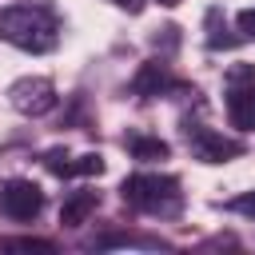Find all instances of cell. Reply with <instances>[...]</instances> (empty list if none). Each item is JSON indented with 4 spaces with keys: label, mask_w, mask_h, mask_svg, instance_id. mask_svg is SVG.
<instances>
[{
    "label": "cell",
    "mask_w": 255,
    "mask_h": 255,
    "mask_svg": "<svg viewBox=\"0 0 255 255\" xmlns=\"http://www.w3.org/2000/svg\"><path fill=\"white\" fill-rule=\"evenodd\" d=\"M223 80H227V84H251V80H255V64H231Z\"/></svg>",
    "instance_id": "16"
},
{
    "label": "cell",
    "mask_w": 255,
    "mask_h": 255,
    "mask_svg": "<svg viewBox=\"0 0 255 255\" xmlns=\"http://www.w3.org/2000/svg\"><path fill=\"white\" fill-rule=\"evenodd\" d=\"M223 32H227V24H219V8H211L207 12V48H231L235 36H223Z\"/></svg>",
    "instance_id": "12"
},
{
    "label": "cell",
    "mask_w": 255,
    "mask_h": 255,
    "mask_svg": "<svg viewBox=\"0 0 255 255\" xmlns=\"http://www.w3.org/2000/svg\"><path fill=\"white\" fill-rule=\"evenodd\" d=\"M0 211L16 223H28L44 211V191L32 183V179H8L0 187Z\"/></svg>",
    "instance_id": "5"
},
{
    "label": "cell",
    "mask_w": 255,
    "mask_h": 255,
    "mask_svg": "<svg viewBox=\"0 0 255 255\" xmlns=\"http://www.w3.org/2000/svg\"><path fill=\"white\" fill-rule=\"evenodd\" d=\"M96 247H167V243L151 239V235H104V239H96Z\"/></svg>",
    "instance_id": "10"
},
{
    "label": "cell",
    "mask_w": 255,
    "mask_h": 255,
    "mask_svg": "<svg viewBox=\"0 0 255 255\" xmlns=\"http://www.w3.org/2000/svg\"><path fill=\"white\" fill-rule=\"evenodd\" d=\"M0 40L20 52L44 56L60 44V20L44 4H8L0 12Z\"/></svg>",
    "instance_id": "1"
},
{
    "label": "cell",
    "mask_w": 255,
    "mask_h": 255,
    "mask_svg": "<svg viewBox=\"0 0 255 255\" xmlns=\"http://www.w3.org/2000/svg\"><path fill=\"white\" fill-rule=\"evenodd\" d=\"M175 32H179L175 24H167V28H159V36H155V48H159V44H163V48H175V44H179V36H175Z\"/></svg>",
    "instance_id": "18"
},
{
    "label": "cell",
    "mask_w": 255,
    "mask_h": 255,
    "mask_svg": "<svg viewBox=\"0 0 255 255\" xmlns=\"http://www.w3.org/2000/svg\"><path fill=\"white\" fill-rule=\"evenodd\" d=\"M0 251H44V255H52L56 243L52 239H36V235H20V239H0Z\"/></svg>",
    "instance_id": "11"
},
{
    "label": "cell",
    "mask_w": 255,
    "mask_h": 255,
    "mask_svg": "<svg viewBox=\"0 0 255 255\" xmlns=\"http://www.w3.org/2000/svg\"><path fill=\"white\" fill-rule=\"evenodd\" d=\"M104 171V155L100 151H88V155H76L68 163V175H100Z\"/></svg>",
    "instance_id": "13"
},
{
    "label": "cell",
    "mask_w": 255,
    "mask_h": 255,
    "mask_svg": "<svg viewBox=\"0 0 255 255\" xmlns=\"http://www.w3.org/2000/svg\"><path fill=\"white\" fill-rule=\"evenodd\" d=\"M227 120L239 131H255V80L251 84H227Z\"/></svg>",
    "instance_id": "7"
},
{
    "label": "cell",
    "mask_w": 255,
    "mask_h": 255,
    "mask_svg": "<svg viewBox=\"0 0 255 255\" xmlns=\"http://www.w3.org/2000/svg\"><path fill=\"white\" fill-rule=\"evenodd\" d=\"M235 28H239V40H255V8H243L235 16Z\"/></svg>",
    "instance_id": "17"
},
{
    "label": "cell",
    "mask_w": 255,
    "mask_h": 255,
    "mask_svg": "<svg viewBox=\"0 0 255 255\" xmlns=\"http://www.w3.org/2000/svg\"><path fill=\"white\" fill-rule=\"evenodd\" d=\"M175 88L179 84H175V76H171V68L163 60H143L139 72L131 76V92L139 100H151V96H163V92H175Z\"/></svg>",
    "instance_id": "6"
},
{
    "label": "cell",
    "mask_w": 255,
    "mask_h": 255,
    "mask_svg": "<svg viewBox=\"0 0 255 255\" xmlns=\"http://www.w3.org/2000/svg\"><path fill=\"white\" fill-rule=\"evenodd\" d=\"M8 104H12L20 116L40 120V116H48V112L60 104V96H56V84H52L48 76H20V80L8 88Z\"/></svg>",
    "instance_id": "3"
},
{
    "label": "cell",
    "mask_w": 255,
    "mask_h": 255,
    "mask_svg": "<svg viewBox=\"0 0 255 255\" xmlns=\"http://www.w3.org/2000/svg\"><path fill=\"white\" fill-rule=\"evenodd\" d=\"M96 207H100V191H72L64 199V207H60V223L64 227H80V223H88V215Z\"/></svg>",
    "instance_id": "8"
},
{
    "label": "cell",
    "mask_w": 255,
    "mask_h": 255,
    "mask_svg": "<svg viewBox=\"0 0 255 255\" xmlns=\"http://www.w3.org/2000/svg\"><path fill=\"white\" fill-rule=\"evenodd\" d=\"M116 8H124V12H131V16H139L143 12V0H112Z\"/></svg>",
    "instance_id": "19"
},
{
    "label": "cell",
    "mask_w": 255,
    "mask_h": 255,
    "mask_svg": "<svg viewBox=\"0 0 255 255\" xmlns=\"http://www.w3.org/2000/svg\"><path fill=\"white\" fill-rule=\"evenodd\" d=\"M124 203L135 207V211H147V215H179L183 211V191H179V179L175 175H155V171H135L124 179Z\"/></svg>",
    "instance_id": "2"
},
{
    "label": "cell",
    "mask_w": 255,
    "mask_h": 255,
    "mask_svg": "<svg viewBox=\"0 0 255 255\" xmlns=\"http://www.w3.org/2000/svg\"><path fill=\"white\" fill-rule=\"evenodd\" d=\"M124 147L135 155V159H167V143L163 139H155V135H128L124 139Z\"/></svg>",
    "instance_id": "9"
},
{
    "label": "cell",
    "mask_w": 255,
    "mask_h": 255,
    "mask_svg": "<svg viewBox=\"0 0 255 255\" xmlns=\"http://www.w3.org/2000/svg\"><path fill=\"white\" fill-rule=\"evenodd\" d=\"M227 211H235V215H247V219H255V191H243V195L227 199Z\"/></svg>",
    "instance_id": "15"
},
{
    "label": "cell",
    "mask_w": 255,
    "mask_h": 255,
    "mask_svg": "<svg viewBox=\"0 0 255 255\" xmlns=\"http://www.w3.org/2000/svg\"><path fill=\"white\" fill-rule=\"evenodd\" d=\"M68 163H72V155H68L64 147H52V151H44V167H48L52 175H60V179H64V175H68Z\"/></svg>",
    "instance_id": "14"
},
{
    "label": "cell",
    "mask_w": 255,
    "mask_h": 255,
    "mask_svg": "<svg viewBox=\"0 0 255 255\" xmlns=\"http://www.w3.org/2000/svg\"><path fill=\"white\" fill-rule=\"evenodd\" d=\"M159 4H163V8H175V4H179V0H159Z\"/></svg>",
    "instance_id": "20"
},
{
    "label": "cell",
    "mask_w": 255,
    "mask_h": 255,
    "mask_svg": "<svg viewBox=\"0 0 255 255\" xmlns=\"http://www.w3.org/2000/svg\"><path fill=\"white\" fill-rule=\"evenodd\" d=\"M183 139H187V147H191V155L199 163H227V159H235L243 151V143L203 128V124H191V120H183Z\"/></svg>",
    "instance_id": "4"
}]
</instances>
